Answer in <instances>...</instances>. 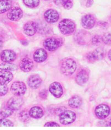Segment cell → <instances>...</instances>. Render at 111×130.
<instances>
[{
    "mask_svg": "<svg viewBox=\"0 0 111 130\" xmlns=\"http://www.w3.org/2000/svg\"><path fill=\"white\" fill-rule=\"evenodd\" d=\"M25 5L30 8H36L39 5V0H23Z\"/></svg>",
    "mask_w": 111,
    "mask_h": 130,
    "instance_id": "24",
    "label": "cell"
},
{
    "mask_svg": "<svg viewBox=\"0 0 111 130\" xmlns=\"http://www.w3.org/2000/svg\"><path fill=\"white\" fill-rule=\"evenodd\" d=\"M44 126L47 127V126H60V125L57 123L55 122H50L46 123L44 125Z\"/></svg>",
    "mask_w": 111,
    "mask_h": 130,
    "instance_id": "32",
    "label": "cell"
},
{
    "mask_svg": "<svg viewBox=\"0 0 111 130\" xmlns=\"http://www.w3.org/2000/svg\"><path fill=\"white\" fill-rule=\"evenodd\" d=\"M26 91V87L23 82H15L12 84L10 87V91L14 95L21 96L25 93Z\"/></svg>",
    "mask_w": 111,
    "mask_h": 130,
    "instance_id": "3",
    "label": "cell"
},
{
    "mask_svg": "<svg viewBox=\"0 0 111 130\" xmlns=\"http://www.w3.org/2000/svg\"><path fill=\"white\" fill-rule=\"evenodd\" d=\"M103 42L102 37L99 35H95L92 37V42L93 45H98Z\"/></svg>",
    "mask_w": 111,
    "mask_h": 130,
    "instance_id": "29",
    "label": "cell"
},
{
    "mask_svg": "<svg viewBox=\"0 0 111 130\" xmlns=\"http://www.w3.org/2000/svg\"><path fill=\"white\" fill-rule=\"evenodd\" d=\"M103 42L107 45H111V32L105 34L102 37Z\"/></svg>",
    "mask_w": 111,
    "mask_h": 130,
    "instance_id": "27",
    "label": "cell"
},
{
    "mask_svg": "<svg viewBox=\"0 0 111 130\" xmlns=\"http://www.w3.org/2000/svg\"><path fill=\"white\" fill-rule=\"evenodd\" d=\"M23 16L22 9L17 7H13L8 10L7 17L10 20L16 21L19 20Z\"/></svg>",
    "mask_w": 111,
    "mask_h": 130,
    "instance_id": "6",
    "label": "cell"
},
{
    "mask_svg": "<svg viewBox=\"0 0 111 130\" xmlns=\"http://www.w3.org/2000/svg\"><path fill=\"white\" fill-rule=\"evenodd\" d=\"M42 82L40 77L37 75H34L29 77L27 80L28 85L32 89H37L40 86Z\"/></svg>",
    "mask_w": 111,
    "mask_h": 130,
    "instance_id": "17",
    "label": "cell"
},
{
    "mask_svg": "<svg viewBox=\"0 0 111 130\" xmlns=\"http://www.w3.org/2000/svg\"><path fill=\"white\" fill-rule=\"evenodd\" d=\"M27 113H25V112H23L20 114L19 117L20 119L23 120H25L27 119L28 118Z\"/></svg>",
    "mask_w": 111,
    "mask_h": 130,
    "instance_id": "34",
    "label": "cell"
},
{
    "mask_svg": "<svg viewBox=\"0 0 111 130\" xmlns=\"http://www.w3.org/2000/svg\"><path fill=\"white\" fill-rule=\"evenodd\" d=\"M37 24L32 21H29L24 25L23 31L26 35L29 36H33L37 30Z\"/></svg>",
    "mask_w": 111,
    "mask_h": 130,
    "instance_id": "14",
    "label": "cell"
},
{
    "mask_svg": "<svg viewBox=\"0 0 111 130\" xmlns=\"http://www.w3.org/2000/svg\"><path fill=\"white\" fill-rule=\"evenodd\" d=\"M18 67L14 64L7 62H5L0 64V69L6 71H14L17 70Z\"/></svg>",
    "mask_w": 111,
    "mask_h": 130,
    "instance_id": "23",
    "label": "cell"
},
{
    "mask_svg": "<svg viewBox=\"0 0 111 130\" xmlns=\"http://www.w3.org/2000/svg\"><path fill=\"white\" fill-rule=\"evenodd\" d=\"M45 1H46V0H45Z\"/></svg>",
    "mask_w": 111,
    "mask_h": 130,
    "instance_id": "42",
    "label": "cell"
},
{
    "mask_svg": "<svg viewBox=\"0 0 111 130\" xmlns=\"http://www.w3.org/2000/svg\"><path fill=\"white\" fill-rule=\"evenodd\" d=\"M3 40L2 37L0 36V50L3 47Z\"/></svg>",
    "mask_w": 111,
    "mask_h": 130,
    "instance_id": "37",
    "label": "cell"
},
{
    "mask_svg": "<svg viewBox=\"0 0 111 130\" xmlns=\"http://www.w3.org/2000/svg\"><path fill=\"white\" fill-rule=\"evenodd\" d=\"M76 119V115L74 112L65 110L59 116V120L62 124L67 125L74 122Z\"/></svg>",
    "mask_w": 111,
    "mask_h": 130,
    "instance_id": "4",
    "label": "cell"
},
{
    "mask_svg": "<svg viewBox=\"0 0 111 130\" xmlns=\"http://www.w3.org/2000/svg\"><path fill=\"white\" fill-rule=\"evenodd\" d=\"M76 68V63L74 60L71 58H65L61 62V71L65 76L72 75L75 71Z\"/></svg>",
    "mask_w": 111,
    "mask_h": 130,
    "instance_id": "1",
    "label": "cell"
},
{
    "mask_svg": "<svg viewBox=\"0 0 111 130\" xmlns=\"http://www.w3.org/2000/svg\"><path fill=\"white\" fill-rule=\"evenodd\" d=\"M93 0H88L86 3V6L87 7H91L93 4Z\"/></svg>",
    "mask_w": 111,
    "mask_h": 130,
    "instance_id": "36",
    "label": "cell"
},
{
    "mask_svg": "<svg viewBox=\"0 0 111 130\" xmlns=\"http://www.w3.org/2000/svg\"><path fill=\"white\" fill-rule=\"evenodd\" d=\"M1 56H0V60H1Z\"/></svg>",
    "mask_w": 111,
    "mask_h": 130,
    "instance_id": "41",
    "label": "cell"
},
{
    "mask_svg": "<svg viewBox=\"0 0 111 130\" xmlns=\"http://www.w3.org/2000/svg\"><path fill=\"white\" fill-rule=\"evenodd\" d=\"M47 90H43L40 92L39 95L40 97L42 99H45L47 98Z\"/></svg>",
    "mask_w": 111,
    "mask_h": 130,
    "instance_id": "31",
    "label": "cell"
},
{
    "mask_svg": "<svg viewBox=\"0 0 111 130\" xmlns=\"http://www.w3.org/2000/svg\"><path fill=\"white\" fill-rule=\"evenodd\" d=\"M44 18L47 23H53L57 22L59 19V15L56 10L50 9L46 10L44 14Z\"/></svg>",
    "mask_w": 111,
    "mask_h": 130,
    "instance_id": "12",
    "label": "cell"
},
{
    "mask_svg": "<svg viewBox=\"0 0 111 130\" xmlns=\"http://www.w3.org/2000/svg\"><path fill=\"white\" fill-rule=\"evenodd\" d=\"M61 5L66 10H70L73 6L72 2L70 0H63Z\"/></svg>",
    "mask_w": 111,
    "mask_h": 130,
    "instance_id": "30",
    "label": "cell"
},
{
    "mask_svg": "<svg viewBox=\"0 0 111 130\" xmlns=\"http://www.w3.org/2000/svg\"><path fill=\"white\" fill-rule=\"evenodd\" d=\"M110 112V109L109 106L104 104L98 105L94 110L96 116L100 119L107 118L109 115Z\"/></svg>",
    "mask_w": 111,
    "mask_h": 130,
    "instance_id": "5",
    "label": "cell"
},
{
    "mask_svg": "<svg viewBox=\"0 0 111 130\" xmlns=\"http://www.w3.org/2000/svg\"><path fill=\"white\" fill-rule=\"evenodd\" d=\"M95 24V20L91 15L87 14L84 16L82 19V25L84 28L92 29Z\"/></svg>",
    "mask_w": 111,
    "mask_h": 130,
    "instance_id": "15",
    "label": "cell"
},
{
    "mask_svg": "<svg viewBox=\"0 0 111 130\" xmlns=\"http://www.w3.org/2000/svg\"><path fill=\"white\" fill-rule=\"evenodd\" d=\"M8 90L7 84L0 81V96L5 95L7 93Z\"/></svg>",
    "mask_w": 111,
    "mask_h": 130,
    "instance_id": "28",
    "label": "cell"
},
{
    "mask_svg": "<svg viewBox=\"0 0 111 130\" xmlns=\"http://www.w3.org/2000/svg\"><path fill=\"white\" fill-rule=\"evenodd\" d=\"M49 90L51 93L56 98H60L63 94L62 88L60 83L54 82L50 85Z\"/></svg>",
    "mask_w": 111,
    "mask_h": 130,
    "instance_id": "13",
    "label": "cell"
},
{
    "mask_svg": "<svg viewBox=\"0 0 111 130\" xmlns=\"http://www.w3.org/2000/svg\"><path fill=\"white\" fill-rule=\"evenodd\" d=\"M12 97L8 101L7 106L8 108L13 111L17 110L19 109L23 104V101L18 96Z\"/></svg>",
    "mask_w": 111,
    "mask_h": 130,
    "instance_id": "10",
    "label": "cell"
},
{
    "mask_svg": "<svg viewBox=\"0 0 111 130\" xmlns=\"http://www.w3.org/2000/svg\"><path fill=\"white\" fill-rule=\"evenodd\" d=\"M89 78V73L86 69H82L76 76V83L78 85L82 86L86 84Z\"/></svg>",
    "mask_w": 111,
    "mask_h": 130,
    "instance_id": "9",
    "label": "cell"
},
{
    "mask_svg": "<svg viewBox=\"0 0 111 130\" xmlns=\"http://www.w3.org/2000/svg\"><path fill=\"white\" fill-rule=\"evenodd\" d=\"M108 58H109V59L111 61V49L109 50V52L108 53Z\"/></svg>",
    "mask_w": 111,
    "mask_h": 130,
    "instance_id": "39",
    "label": "cell"
},
{
    "mask_svg": "<svg viewBox=\"0 0 111 130\" xmlns=\"http://www.w3.org/2000/svg\"><path fill=\"white\" fill-rule=\"evenodd\" d=\"M33 66V61L28 57L23 58L19 64L20 69L24 72H28L31 71Z\"/></svg>",
    "mask_w": 111,
    "mask_h": 130,
    "instance_id": "16",
    "label": "cell"
},
{
    "mask_svg": "<svg viewBox=\"0 0 111 130\" xmlns=\"http://www.w3.org/2000/svg\"><path fill=\"white\" fill-rule=\"evenodd\" d=\"M13 78V74L9 71L2 70L0 71V81L6 84L10 83Z\"/></svg>",
    "mask_w": 111,
    "mask_h": 130,
    "instance_id": "19",
    "label": "cell"
},
{
    "mask_svg": "<svg viewBox=\"0 0 111 130\" xmlns=\"http://www.w3.org/2000/svg\"><path fill=\"white\" fill-rule=\"evenodd\" d=\"M66 108L62 107L57 109L55 111L56 114L57 115L60 116L63 112L66 110Z\"/></svg>",
    "mask_w": 111,
    "mask_h": 130,
    "instance_id": "33",
    "label": "cell"
},
{
    "mask_svg": "<svg viewBox=\"0 0 111 130\" xmlns=\"http://www.w3.org/2000/svg\"><path fill=\"white\" fill-rule=\"evenodd\" d=\"M0 56L2 61L7 62L14 61L17 57L15 53L12 50H3Z\"/></svg>",
    "mask_w": 111,
    "mask_h": 130,
    "instance_id": "11",
    "label": "cell"
},
{
    "mask_svg": "<svg viewBox=\"0 0 111 130\" xmlns=\"http://www.w3.org/2000/svg\"><path fill=\"white\" fill-rule=\"evenodd\" d=\"M60 41L54 38L47 39L44 41L43 45L46 50L50 51H53L57 50L60 46Z\"/></svg>",
    "mask_w": 111,
    "mask_h": 130,
    "instance_id": "7",
    "label": "cell"
},
{
    "mask_svg": "<svg viewBox=\"0 0 111 130\" xmlns=\"http://www.w3.org/2000/svg\"><path fill=\"white\" fill-rule=\"evenodd\" d=\"M47 57V54L45 50L39 49L36 50L34 53V59L37 63L42 62L45 61Z\"/></svg>",
    "mask_w": 111,
    "mask_h": 130,
    "instance_id": "18",
    "label": "cell"
},
{
    "mask_svg": "<svg viewBox=\"0 0 111 130\" xmlns=\"http://www.w3.org/2000/svg\"><path fill=\"white\" fill-rule=\"evenodd\" d=\"M58 28L63 34L68 35L74 32L75 29V25L74 22L71 20L64 19L59 22Z\"/></svg>",
    "mask_w": 111,
    "mask_h": 130,
    "instance_id": "2",
    "label": "cell"
},
{
    "mask_svg": "<svg viewBox=\"0 0 111 130\" xmlns=\"http://www.w3.org/2000/svg\"><path fill=\"white\" fill-rule=\"evenodd\" d=\"M99 26H101L103 28H107V23L106 22H100L99 23Z\"/></svg>",
    "mask_w": 111,
    "mask_h": 130,
    "instance_id": "35",
    "label": "cell"
},
{
    "mask_svg": "<svg viewBox=\"0 0 111 130\" xmlns=\"http://www.w3.org/2000/svg\"><path fill=\"white\" fill-rule=\"evenodd\" d=\"M106 126H111V119L108 121V123H107V124L106 125Z\"/></svg>",
    "mask_w": 111,
    "mask_h": 130,
    "instance_id": "40",
    "label": "cell"
},
{
    "mask_svg": "<svg viewBox=\"0 0 111 130\" xmlns=\"http://www.w3.org/2000/svg\"><path fill=\"white\" fill-rule=\"evenodd\" d=\"M30 116L34 119H38L41 118L44 115L42 109L38 106H35L31 108L29 111Z\"/></svg>",
    "mask_w": 111,
    "mask_h": 130,
    "instance_id": "20",
    "label": "cell"
},
{
    "mask_svg": "<svg viewBox=\"0 0 111 130\" xmlns=\"http://www.w3.org/2000/svg\"><path fill=\"white\" fill-rule=\"evenodd\" d=\"M63 0H55V3L57 5H61Z\"/></svg>",
    "mask_w": 111,
    "mask_h": 130,
    "instance_id": "38",
    "label": "cell"
},
{
    "mask_svg": "<svg viewBox=\"0 0 111 130\" xmlns=\"http://www.w3.org/2000/svg\"><path fill=\"white\" fill-rule=\"evenodd\" d=\"M13 113V111L8 107L0 111V117L4 118H7L11 116Z\"/></svg>",
    "mask_w": 111,
    "mask_h": 130,
    "instance_id": "25",
    "label": "cell"
},
{
    "mask_svg": "<svg viewBox=\"0 0 111 130\" xmlns=\"http://www.w3.org/2000/svg\"><path fill=\"white\" fill-rule=\"evenodd\" d=\"M105 51L103 48L99 47L96 49L93 52L87 55V58L88 60L93 61L95 60H101L104 57Z\"/></svg>",
    "mask_w": 111,
    "mask_h": 130,
    "instance_id": "8",
    "label": "cell"
},
{
    "mask_svg": "<svg viewBox=\"0 0 111 130\" xmlns=\"http://www.w3.org/2000/svg\"><path fill=\"white\" fill-rule=\"evenodd\" d=\"M0 1H1V0H0Z\"/></svg>",
    "mask_w": 111,
    "mask_h": 130,
    "instance_id": "43",
    "label": "cell"
},
{
    "mask_svg": "<svg viewBox=\"0 0 111 130\" xmlns=\"http://www.w3.org/2000/svg\"><path fill=\"white\" fill-rule=\"evenodd\" d=\"M82 100L81 98L78 95L73 96L70 99L69 104L70 107L73 108H77L81 105Z\"/></svg>",
    "mask_w": 111,
    "mask_h": 130,
    "instance_id": "21",
    "label": "cell"
},
{
    "mask_svg": "<svg viewBox=\"0 0 111 130\" xmlns=\"http://www.w3.org/2000/svg\"><path fill=\"white\" fill-rule=\"evenodd\" d=\"M13 126V123L9 119H6L4 118L0 119V127H12Z\"/></svg>",
    "mask_w": 111,
    "mask_h": 130,
    "instance_id": "26",
    "label": "cell"
},
{
    "mask_svg": "<svg viewBox=\"0 0 111 130\" xmlns=\"http://www.w3.org/2000/svg\"><path fill=\"white\" fill-rule=\"evenodd\" d=\"M11 0L0 1V14L4 13L8 11L12 7Z\"/></svg>",
    "mask_w": 111,
    "mask_h": 130,
    "instance_id": "22",
    "label": "cell"
}]
</instances>
